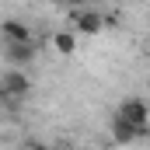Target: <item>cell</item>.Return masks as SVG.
I'll return each mask as SVG.
<instances>
[{
  "mask_svg": "<svg viewBox=\"0 0 150 150\" xmlns=\"http://www.w3.org/2000/svg\"><path fill=\"white\" fill-rule=\"evenodd\" d=\"M28 74L21 70V67H7L4 74H0V94L7 98V101H21L25 94H28Z\"/></svg>",
  "mask_w": 150,
  "mask_h": 150,
  "instance_id": "1",
  "label": "cell"
},
{
  "mask_svg": "<svg viewBox=\"0 0 150 150\" xmlns=\"http://www.w3.org/2000/svg\"><path fill=\"white\" fill-rule=\"evenodd\" d=\"M115 115H119V119H126L129 126H136L140 133L150 126V108H147V101H143V98H126V101L115 108Z\"/></svg>",
  "mask_w": 150,
  "mask_h": 150,
  "instance_id": "2",
  "label": "cell"
},
{
  "mask_svg": "<svg viewBox=\"0 0 150 150\" xmlns=\"http://www.w3.org/2000/svg\"><path fill=\"white\" fill-rule=\"evenodd\" d=\"M74 28H77V35L91 38V35H98L105 28V18L98 11H74Z\"/></svg>",
  "mask_w": 150,
  "mask_h": 150,
  "instance_id": "3",
  "label": "cell"
},
{
  "mask_svg": "<svg viewBox=\"0 0 150 150\" xmlns=\"http://www.w3.org/2000/svg\"><path fill=\"white\" fill-rule=\"evenodd\" d=\"M35 56V45L32 42H4V59L11 67H28Z\"/></svg>",
  "mask_w": 150,
  "mask_h": 150,
  "instance_id": "4",
  "label": "cell"
},
{
  "mask_svg": "<svg viewBox=\"0 0 150 150\" xmlns=\"http://www.w3.org/2000/svg\"><path fill=\"white\" fill-rule=\"evenodd\" d=\"M143 133L136 129V126H129L126 119H119V115H112V140L115 143H133V140H140Z\"/></svg>",
  "mask_w": 150,
  "mask_h": 150,
  "instance_id": "5",
  "label": "cell"
},
{
  "mask_svg": "<svg viewBox=\"0 0 150 150\" xmlns=\"http://www.w3.org/2000/svg\"><path fill=\"white\" fill-rule=\"evenodd\" d=\"M0 35H4V42H32V32H28V25H21V21H4Z\"/></svg>",
  "mask_w": 150,
  "mask_h": 150,
  "instance_id": "6",
  "label": "cell"
},
{
  "mask_svg": "<svg viewBox=\"0 0 150 150\" xmlns=\"http://www.w3.org/2000/svg\"><path fill=\"white\" fill-rule=\"evenodd\" d=\"M52 45H56V52L74 56V52H77V35H74V32H56V35H52Z\"/></svg>",
  "mask_w": 150,
  "mask_h": 150,
  "instance_id": "7",
  "label": "cell"
},
{
  "mask_svg": "<svg viewBox=\"0 0 150 150\" xmlns=\"http://www.w3.org/2000/svg\"><path fill=\"white\" fill-rule=\"evenodd\" d=\"M70 4H91V0H70Z\"/></svg>",
  "mask_w": 150,
  "mask_h": 150,
  "instance_id": "8",
  "label": "cell"
}]
</instances>
